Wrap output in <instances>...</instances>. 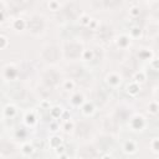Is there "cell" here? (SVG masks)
<instances>
[{
  "instance_id": "cell-1",
  "label": "cell",
  "mask_w": 159,
  "mask_h": 159,
  "mask_svg": "<svg viewBox=\"0 0 159 159\" xmlns=\"http://www.w3.org/2000/svg\"><path fill=\"white\" fill-rule=\"evenodd\" d=\"M44 56H45V59L49 60V61H55L56 57H57V50H56L55 47H50V49L45 50Z\"/></svg>"
},
{
  "instance_id": "cell-2",
  "label": "cell",
  "mask_w": 159,
  "mask_h": 159,
  "mask_svg": "<svg viewBox=\"0 0 159 159\" xmlns=\"http://www.w3.org/2000/svg\"><path fill=\"white\" fill-rule=\"evenodd\" d=\"M41 26H42L41 21H39L37 19H34V20H31V21L29 22V28H30L31 30H34V31H39L40 29H41Z\"/></svg>"
},
{
  "instance_id": "cell-3",
  "label": "cell",
  "mask_w": 159,
  "mask_h": 159,
  "mask_svg": "<svg viewBox=\"0 0 159 159\" xmlns=\"http://www.w3.org/2000/svg\"><path fill=\"white\" fill-rule=\"evenodd\" d=\"M67 54L70 56H77L80 54V46L78 45H70L69 50H67Z\"/></svg>"
},
{
  "instance_id": "cell-4",
  "label": "cell",
  "mask_w": 159,
  "mask_h": 159,
  "mask_svg": "<svg viewBox=\"0 0 159 159\" xmlns=\"http://www.w3.org/2000/svg\"><path fill=\"white\" fill-rule=\"evenodd\" d=\"M81 155L85 157V158H92L95 155V151L92 149V148H83L81 151Z\"/></svg>"
},
{
  "instance_id": "cell-5",
  "label": "cell",
  "mask_w": 159,
  "mask_h": 159,
  "mask_svg": "<svg viewBox=\"0 0 159 159\" xmlns=\"http://www.w3.org/2000/svg\"><path fill=\"white\" fill-rule=\"evenodd\" d=\"M66 14H67V16H70V18H75L76 14H77V8L75 5H70L67 9H66Z\"/></svg>"
},
{
  "instance_id": "cell-6",
  "label": "cell",
  "mask_w": 159,
  "mask_h": 159,
  "mask_svg": "<svg viewBox=\"0 0 159 159\" xmlns=\"http://www.w3.org/2000/svg\"><path fill=\"white\" fill-rule=\"evenodd\" d=\"M47 81L50 82V83H56L57 82V75L56 73H54V72H50V73H47Z\"/></svg>"
}]
</instances>
